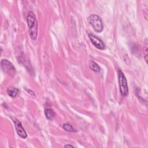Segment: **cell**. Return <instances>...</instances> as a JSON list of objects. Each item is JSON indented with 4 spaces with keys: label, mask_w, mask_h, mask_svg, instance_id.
<instances>
[{
    "label": "cell",
    "mask_w": 148,
    "mask_h": 148,
    "mask_svg": "<svg viewBox=\"0 0 148 148\" xmlns=\"http://www.w3.org/2000/svg\"><path fill=\"white\" fill-rule=\"evenodd\" d=\"M27 23L29 28V34L32 40H35L38 36V24L36 16L34 12H29L27 18Z\"/></svg>",
    "instance_id": "obj_1"
},
{
    "label": "cell",
    "mask_w": 148,
    "mask_h": 148,
    "mask_svg": "<svg viewBox=\"0 0 148 148\" xmlns=\"http://www.w3.org/2000/svg\"><path fill=\"white\" fill-rule=\"evenodd\" d=\"M87 21L95 32L99 33L103 31V23L99 16L97 14H91L87 18Z\"/></svg>",
    "instance_id": "obj_2"
},
{
    "label": "cell",
    "mask_w": 148,
    "mask_h": 148,
    "mask_svg": "<svg viewBox=\"0 0 148 148\" xmlns=\"http://www.w3.org/2000/svg\"><path fill=\"white\" fill-rule=\"evenodd\" d=\"M118 79L120 91L121 94L123 97H126L128 94V87L127 84V79L123 73V72L120 70H118Z\"/></svg>",
    "instance_id": "obj_3"
},
{
    "label": "cell",
    "mask_w": 148,
    "mask_h": 148,
    "mask_svg": "<svg viewBox=\"0 0 148 148\" xmlns=\"http://www.w3.org/2000/svg\"><path fill=\"white\" fill-rule=\"evenodd\" d=\"M1 67L3 72L5 73L13 76L16 73V69L11 62L6 59H2L1 61Z\"/></svg>",
    "instance_id": "obj_4"
},
{
    "label": "cell",
    "mask_w": 148,
    "mask_h": 148,
    "mask_svg": "<svg viewBox=\"0 0 148 148\" xmlns=\"http://www.w3.org/2000/svg\"><path fill=\"white\" fill-rule=\"evenodd\" d=\"M11 118H12L13 122L14 123L16 131L18 135H19L21 138H22L23 139L26 138L27 137V134L24 128H23L21 122L15 117H11Z\"/></svg>",
    "instance_id": "obj_5"
},
{
    "label": "cell",
    "mask_w": 148,
    "mask_h": 148,
    "mask_svg": "<svg viewBox=\"0 0 148 148\" xmlns=\"http://www.w3.org/2000/svg\"><path fill=\"white\" fill-rule=\"evenodd\" d=\"M88 37L91 43L94 45V46L98 49L104 50L105 49V45L103 42L99 38L97 37L95 35L92 34H88Z\"/></svg>",
    "instance_id": "obj_6"
},
{
    "label": "cell",
    "mask_w": 148,
    "mask_h": 148,
    "mask_svg": "<svg viewBox=\"0 0 148 148\" xmlns=\"http://www.w3.org/2000/svg\"><path fill=\"white\" fill-rule=\"evenodd\" d=\"M18 91H19V90L18 88L12 86L8 87L6 90V92L8 95L12 98H15L18 94Z\"/></svg>",
    "instance_id": "obj_7"
},
{
    "label": "cell",
    "mask_w": 148,
    "mask_h": 148,
    "mask_svg": "<svg viewBox=\"0 0 148 148\" xmlns=\"http://www.w3.org/2000/svg\"><path fill=\"white\" fill-rule=\"evenodd\" d=\"M45 114L47 119L49 120H52L56 116V113L54 110L50 108H47L45 110Z\"/></svg>",
    "instance_id": "obj_8"
},
{
    "label": "cell",
    "mask_w": 148,
    "mask_h": 148,
    "mask_svg": "<svg viewBox=\"0 0 148 148\" xmlns=\"http://www.w3.org/2000/svg\"><path fill=\"white\" fill-rule=\"evenodd\" d=\"M88 65H89V67L90 68V69L95 72H99L101 70L100 67L98 65V64H97L93 60H90L88 62Z\"/></svg>",
    "instance_id": "obj_9"
},
{
    "label": "cell",
    "mask_w": 148,
    "mask_h": 148,
    "mask_svg": "<svg viewBox=\"0 0 148 148\" xmlns=\"http://www.w3.org/2000/svg\"><path fill=\"white\" fill-rule=\"evenodd\" d=\"M147 38H146L145 39V40L143 42V54H145L144 58L146 61V62H147Z\"/></svg>",
    "instance_id": "obj_10"
},
{
    "label": "cell",
    "mask_w": 148,
    "mask_h": 148,
    "mask_svg": "<svg viewBox=\"0 0 148 148\" xmlns=\"http://www.w3.org/2000/svg\"><path fill=\"white\" fill-rule=\"evenodd\" d=\"M62 128L67 131V132H76V130L69 124H68V123H66V124H64L62 126Z\"/></svg>",
    "instance_id": "obj_11"
},
{
    "label": "cell",
    "mask_w": 148,
    "mask_h": 148,
    "mask_svg": "<svg viewBox=\"0 0 148 148\" xmlns=\"http://www.w3.org/2000/svg\"><path fill=\"white\" fill-rule=\"evenodd\" d=\"M64 147H73V146H72V145H65V146H64Z\"/></svg>",
    "instance_id": "obj_12"
}]
</instances>
